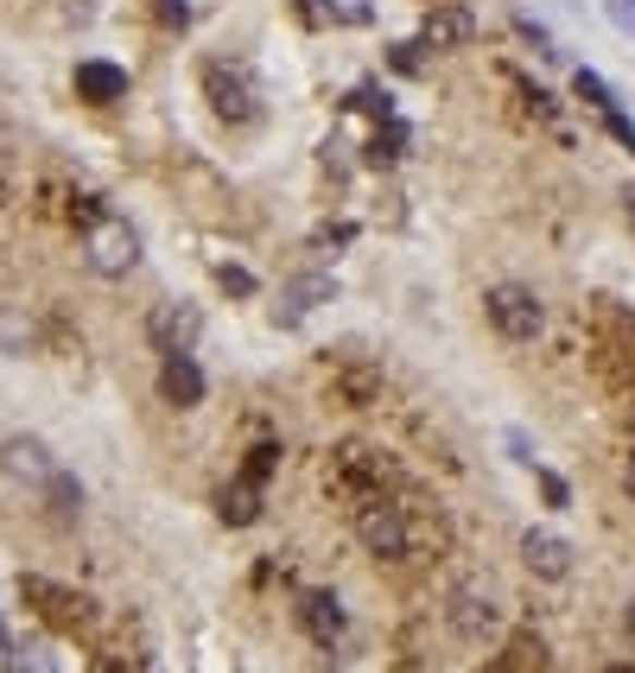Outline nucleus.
<instances>
[{
  "mask_svg": "<svg viewBox=\"0 0 635 673\" xmlns=\"http://www.w3.org/2000/svg\"><path fill=\"white\" fill-rule=\"evenodd\" d=\"M471 33H477V20L464 7H432L419 20V51H457V45H471Z\"/></svg>",
  "mask_w": 635,
  "mask_h": 673,
  "instance_id": "4468645a",
  "label": "nucleus"
},
{
  "mask_svg": "<svg viewBox=\"0 0 635 673\" xmlns=\"http://www.w3.org/2000/svg\"><path fill=\"white\" fill-rule=\"evenodd\" d=\"M197 331H204V318H197V305H152L147 318V337L159 343V356H172V350H191L197 343Z\"/></svg>",
  "mask_w": 635,
  "mask_h": 673,
  "instance_id": "9b49d317",
  "label": "nucleus"
},
{
  "mask_svg": "<svg viewBox=\"0 0 635 673\" xmlns=\"http://www.w3.org/2000/svg\"><path fill=\"white\" fill-rule=\"evenodd\" d=\"M484 318L502 343L527 350V343H540V331H547V299H540L534 286H522V280H496L484 293Z\"/></svg>",
  "mask_w": 635,
  "mask_h": 673,
  "instance_id": "f257e3e1",
  "label": "nucleus"
},
{
  "mask_svg": "<svg viewBox=\"0 0 635 673\" xmlns=\"http://www.w3.org/2000/svg\"><path fill=\"white\" fill-rule=\"evenodd\" d=\"M33 350V318L26 305H0V356H26Z\"/></svg>",
  "mask_w": 635,
  "mask_h": 673,
  "instance_id": "6ab92c4d",
  "label": "nucleus"
},
{
  "mask_svg": "<svg viewBox=\"0 0 635 673\" xmlns=\"http://www.w3.org/2000/svg\"><path fill=\"white\" fill-rule=\"evenodd\" d=\"M572 89H578V96H585V102H591V109H616V89H610V83H603L598 71H591V64H578V71H572Z\"/></svg>",
  "mask_w": 635,
  "mask_h": 673,
  "instance_id": "412c9836",
  "label": "nucleus"
},
{
  "mask_svg": "<svg viewBox=\"0 0 635 673\" xmlns=\"http://www.w3.org/2000/svg\"><path fill=\"white\" fill-rule=\"evenodd\" d=\"M522 560H527L534 578L565 585V578H572V565H578V547H572L565 534H553V527H527V534H522Z\"/></svg>",
  "mask_w": 635,
  "mask_h": 673,
  "instance_id": "0eeeda50",
  "label": "nucleus"
},
{
  "mask_svg": "<svg viewBox=\"0 0 635 673\" xmlns=\"http://www.w3.org/2000/svg\"><path fill=\"white\" fill-rule=\"evenodd\" d=\"M204 394H210V381L197 369V356L191 350H172V356H159V401L166 407H204Z\"/></svg>",
  "mask_w": 635,
  "mask_h": 673,
  "instance_id": "6e6552de",
  "label": "nucleus"
},
{
  "mask_svg": "<svg viewBox=\"0 0 635 673\" xmlns=\"http://www.w3.org/2000/svg\"><path fill=\"white\" fill-rule=\"evenodd\" d=\"M515 33L527 38V45H534V58H560V45H553V33H547V26H540V20H515Z\"/></svg>",
  "mask_w": 635,
  "mask_h": 673,
  "instance_id": "a878e982",
  "label": "nucleus"
},
{
  "mask_svg": "<svg viewBox=\"0 0 635 673\" xmlns=\"http://www.w3.org/2000/svg\"><path fill=\"white\" fill-rule=\"evenodd\" d=\"M325 484L356 509V502H369V495H381V484H388V470H381V457L363 445H337L331 457V470H325Z\"/></svg>",
  "mask_w": 635,
  "mask_h": 673,
  "instance_id": "423d86ee",
  "label": "nucleus"
},
{
  "mask_svg": "<svg viewBox=\"0 0 635 673\" xmlns=\"http://www.w3.org/2000/svg\"><path fill=\"white\" fill-rule=\"evenodd\" d=\"M388 64H394L401 76H419V38H413V45H394V51H388Z\"/></svg>",
  "mask_w": 635,
  "mask_h": 673,
  "instance_id": "c85d7f7f",
  "label": "nucleus"
},
{
  "mask_svg": "<svg viewBox=\"0 0 635 673\" xmlns=\"http://www.w3.org/2000/svg\"><path fill=\"white\" fill-rule=\"evenodd\" d=\"M83 261L102 280H127L141 267V229L127 217H89L83 223Z\"/></svg>",
  "mask_w": 635,
  "mask_h": 673,
  "instance_id": "20e7f679",
  "label": "nucleus"
},
{
  "mask_svg": "<svg viewBox=\"0 0 635 673\" xmlns=\"http://www.w3.org/2000/svg\"><path fill=\"white\" fill-rule=\"evenodd\" d=\"M623 495H630V502H635V457H630V464H623Z\"/></svg>",
  "mask_w": 635,
  "mask_h": 673,
  "instance_id": "2f4dec72",
  "label": "nucleus"
},
{
  "mask_svg": "<svg viewBox=\"0 0 635 673\" xmlns=\"http://www.w3.org/2000/svg\"><path fill=\"white\" fill-rule=\"evenodd\" d=\"M76 96L96 102V109H114V102H127V71L109 64V58H83L76 64Z\"/></svg>",
  "mask_w": 635,
  "mask_h": 673,
  "instance_id": "ddd939ff",
  "label": "nucleus"
},
{
  "mask_svg": "<svg viewBox=\"0 0 635 673\" xmlns=\"http://www.w3.org/2000/svg\"><path fill=\"white\" fill-rule=\"evenodd\" d=\"M300 629L331 654L337 641L350 636V610H343V598H337V591H300Z\"/></svg>",
  "mask_w": 635,
  "mask_h": 673,
  "instance_id": "1a4fd4ad",
  "label": "nucleus"
},
{
  "mask_svg": "<svg viewBox=\"0 0 635 673\" xmlns=\"http://www.w3.org/2000/svg\"><path fill=\"white\" fill-rule=\"evenodd\" d=\"M445 616H451V636L471 641V648L502 636V603L489 598L484 585H457V591H451V603H445Z\"/></svg>",
  "mask_w": 635,
  "mask_h": 673,
  "instance_id": "39448f33",
  "label": "nucleus"
},
{
  "mask_svg": "<svg viewBox=\"0 0 635 673\" xmlns=\"http://www.w3.org/2000/svg\"><path fill=\"white\" fill-rule=\"evenodd\" d=\"M204 96H210V114H217L223 127H255L267 114L261 83L248 76V64H229V58H210V64H204Z\"/></svg>",
  "mask_w": 635,
  "mask_h": 673,
  "instance_id": "7ed1b4c3",
  "label": "nucleus"
},
{
  "mask_svg": "<svg viewBox=\"0 0 635 673\" xmlns=\"http://www.w3.org/2000/svg\"><path fill=\"white\" fill-rule=\"evenodd\" d=\"M630 641H635V603H630Z\"/></svg>",
  "mask_w": 635,
  "mask_h": 673,
  "instance_id": "72a5a7b5",
  "label": "nucleus"
},
{
  "mask_svg": "<svg viewBox=\"0 0 635 673\" xmlns=\"http://www.w3.org/2000/svg\"><path fill=\"white\" fill-rule=\"evenodd\" d=\"M159 13H166L172 26H185V20H191V7H185V0H159Z\"/></svg>",
  "mask_w": 635,
  "mask_h": 673,
  "instance_id": "7c9ffc66",
  "label": "nucleus"
},
{
  "mask_svg": "<svg viewBox=\"0 0 635 673\" xmlns=\"http://www.w3.org/2000/svg\"><path fill=\"white\" fill-rule=\"evenodd\" d=\"M280 457H286V451H280V445H273V439H267V445H255V451H248V464H242V477H255V484H267V477L280 470Z\"/></svg>",
  "mask_w": 635,
  "mask_h": 673,
  "instance_id": "b1692460",
  "label": "nucleus"
},
{
  "mask_svg": "<svg viewBox=\"0 0 635 673\" xmlns=\"http://www.w3.org/2000/svg\"><path fill=\"white\" fill-rule=\"evenodd\" d=\"M509 451H515V464H527V470L540 464V457H534V445H527V432H509Z\"/></svg>",
  "mask_w": 635,
  "mask_h": 673,
  "instance_id": "c756f323",
  "label": "nucleus"
},
{
  "mask_svg": "<svg viewBox=\"0 0 635 673\" xmlns=\"http://www.w3.org/2000/svg\"><path fill=\"white\" fill-rule=\"evenodd\" d=\"M534 484H540V502H547V509H572V484H565L560 470L534 464Z\"/></svg>",
  "mask_w": 635,
  "mask_h": 673,
  "instance_id": "5701e85b",
  "label": "nucleus"
},
{
  "mask_svg": "<svg viewBox=\"0 0 635 673\" xmlns=\"http://www.w3.org/2000/svg\"><path fill=\"white\" fill-rule=\"evenodd\" d=\"M623 210H630V223H635V185H630V191H623Z\"/></svg>",
  "mask_w": 635,
  "mask_h": 673,
  "instance_id": "473e14b6",
  "label": "nucleus"
},
{
  "mask_svg": "<svg viewBox=\"0 0 635 673\" xmlns=\"http://www.w3.org/2000/svg\"><path fill=\"white\" fill-rule=\"evenodd\" d=\"M343 109H356V114H369V121H394V96L381 89V83H356L350 89V102Z\"/></svg>",
  "mask_w": 635,
  "mask_h": 673,
  "instance_id": "aec40b11",
  "label": "nucleus"
},
{
  "mask_svg": "<svg viewBox=\"0 0 635 673\" xmlns=\"http://www.w3.org/2000/svg\"><path fill=\"white\" fill-rule=\"evenodd\" d=\"M350 527H356V540H363V553H369V560H388V565L413 560V522H407V509H401V502L369 495V502H356V509H350Z\"/></svg>",
  "mask_w": 635,
  "mask_h": 673,
  "instance_id": "f03ea898",
  "label": "nucleus"
},
{
  "mask_svg": "<svg viewBox=\"0 0 635 673\" xmlns=\"http://www.w3.org/2000/svg\"><path fill=\"white\" fill-rule=\"evenodd\" d=\"M603 134H610L623 152H635V121H630L623 109H603Z\"/></svg>",
  "mask_w": 635,
  "mask_h": 673,
  "instance_id": "bb28decb",
  "label": "nucleus"
},
{
  "mask_svg": "<svg viewBox=\"0 0 635 673\" xmlns=\"http://www.w3.org/2000/svg\"><path fill=\"white\" fill-rule=\"evenodd\" d=\"M407 121L394 114V121H375V134H369V147H363V166H401V152H407Z\"/></svg>",
  "mask_w": 635,
  "mask_h": 673,
  "instance_id": "f3484780",
  "label": "nucleus"
},
{
  "mask_svg": "<svg viewBox=\"0 0 635 673\" xmlns=\"http://www.w3.org/2000/svg\"><path fill=\"white\" fill-rule=\"evenodd\" d=\"M603 13H610V26L623 38H635V0H603Z\"/></svg>",
  "mask_w": 635,
  "mask_h": 673,
  "instance_id": "cd10ccee",
  "label": "nucleus"
},
{
  "mask_svg": "<svg viewBox=\"0 0 635 673\" xmlns=\"http://www.w3.org/2000/svg\"><path fill=\"white\" fill-rule=\"evenodd\" d=\"M217 286H223V293H235V299H255V293H261V286H255V273H248V267H235V261L217 267Z\"/></svg>",
  "mask_w": 635,
  "mask_h": 673,
  "instance_id": "393cba45",
  "label": "nucleus"
},
{
  "mask_svg": "<svg viewBox=\"0 0 635 673\" xmlns=\"http://www.w3.org/2000/svg\"><path fill=\"white\" fill-rule=\"evenodd\" d=\"M20 598L45 603V616H51L58 629H83V623H89V598H71V591L51 585V578H20Z\"/></svg>",
  "mask_w": 635,
  "mask_h": 673,
  "instance_id": "f8f14e48",
  "label": "nucleus"
},
{
  "mask_svg": "<svg viewBox=\"0 0 635 673\" xmlns=\"http://www.w3.org/2000/svg\"><path fill=\"white\" fill-rule=\"evenodd\" d=\"M261 502H267V484H255V477H235V484L217 495V515H223L229 527H255V522H261Z\"/></svg>",
  "mask_w": 635,
  "mask_h": 673,
  "instance_id": "dca6fc26",
  "label": "nucleus"
},
{
  "mask_svg": "<svg viewBox=\"0 0 635 673\" xmlns=\"http://www.w3.org/2000/svg\"><path fill=\"white\" fill-rule=\"evenodd\" d=\"M331 293H337L331 273H300V280L280 293V305H273V325H300L305 311H312V305H325Z\"/></svg>",
  "mask_w": 635,
  "mask_h": 673,
  "instance_id": "2eb2a0df",
  "label": "nucleus"
},
{
  "mask_svg": "<svg viewBox=\"0 0 635 673\" xmlns=\"http://www.w3.org/2000/svg\"><path fill=\"white\" fill-rule=\"evenodd\" d=\"M45 509H51V522H64V527L83 515V484H76L71 470H58V477H51V489H45Z\"/></svg>",
  "mask_w": 635,
  "mask_h": 673,
  "instance_id": "a211bd4d",
  "label": "nucleus"
},
{
  "mask_svg": "<svg viewBox=\"0 0 635 673\" xmlns=\"http://www.w3.org/2000/svg\"><path fill=\"white\" fill-rule=\"evenodd\" d=\"M0 464H7V477H20L33 495H45V489H51V477L64 470V464L38 445V439H7V445H0Z\"/></svg>",
  "mask_w": 635,
  "mask_h": 673,
  "instance_id": "9d476101",
  "label": "nucleus"
},
{
  "mask_svg": "<svg viewBox=\"0 0 635 673\" xmlns=\"http://www.w3.org/2000/svg\"><path fill=\"white\" fill-rule=\"evenodd\" d=\"M13 673H64V668H58V654L45 641H20L13 648Z\"/></svg>",
  "mask_w": 635,
  "mask_h": 673,
  "instance_id": "4be33fe9",
  "label": "nucleus"
}]
</instances>
